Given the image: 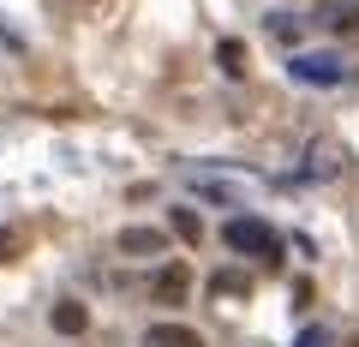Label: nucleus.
I'll return each instance as SVG.
<instances>
[{
    "instance_id": "obj_3",
    "label": "nucleus",
    "mask_w": 359,
    "mask_h": 347,
    "mask_svg": "<svg viewBox=\"0 0 359 347\" xmlns=\"http://www.w3.org/2000/svg\"><path fill=\"white\" fill-rule=\"evenodd\" d=\"M287 72L299 78V84H341V60H335V54H294V66H287Z\"/></svg>"
},
{
    "instance_id": "obj_9",
    "label": "nucleus",
    "mask_w": 359,
    "mask_h": 347,
    "mask_svg": "<svg viewBox=\"0 0 359 347\" xmlns=\"http://www.w3.org/2000/svg\"><path fill=\"white\" fill-rule=\"evenodd\" d=\"M168 228H174L186 245H198V240H204V222H198V210H174V216H168Z\"/></svg>"
},
{
    "instance_id": "obj_2",
    "label": "nucleus",
    "mask_w": 359,
    "mask_h": 347,
    "mask_svg": "<svg viewBox=\"0 0 359 347\" xmlns=\"http://www.w3.org/2000/svg\"><path fill=\"white\" fill-rule=\"evenodd\" d=\"M186 294H192V270H186V264H162V270H156V282H150V299L156 306H186Z\"/></svg>"
},
{
    "instance_id": "obj_6",
    "label": "nucleus",
    "mask_w": 359,
    "mask_h": 347,
    "mask_svg": "<svg viewBox=\"0 0 359 347\" xmlns=\"http://www.w3.org/2000/svg\"><path fill=\"white\" fill-rule=\"evenodd\" d=\"M48 323H54L60 335H84V329H90V311L78 306V299H60V306L48 311Z\"/></svg>"
},
{
    "instance_id": "obj_5",
    "label": "nucleus",
    "mask_w": 359,
    "mask_h": 347,
    "mask_svg": "<svg viewBox=\"0 0 359 347\" xmlns=\"http://www.w3.org/2000/svg\"><path fill=\"white\" fill-rule=\"evenodd\" d=\"M144 347H204V335L192 323H150L144 329Z\"/></svg>"
},
{
    "instance_id": "obj_7",
    "label": "nucleus",
    "mask_w": 359,
    "mask_h": 347,
    "mask_svg": "<svg viewBox=\"0 0 359 347\" xmlns=\"http://www.w3.org/2000/svg\"><path fill=\"white\" fill-rule=\"evenodd\" d=\"M210 294H222V299H245V294H252V275L222 270V275H210Z\"/></svg>"
},
{
    "instance_id": "obj_8",
    "label": "nucleus",
    "mask_w": 359,
    "mask_h": 347,
    "mask_svg": "<svg viewBox=\"0 0 359 347\" xmlns=\"http://www.w3.org/2000/svg\"><path fill=\"white\" fill-rule=\"evenodd\" d=\"M216 60H222V72H228V78H240V72H245V42L222 36V42H216Z\"/></svg>"
},
{
    "instance_id": "obj_4",
    "label": "nucleus",
    "mask_w": 359,
    "mask_h": 347,
    "mask_svg": "<svg viewBox=\"0 0 359 347\" xmlns=\"http://www.w3.org/2000/svg\"><path fill=\"white\" fill-rule=\"evenodd\" d=\"M120 252L126 257H156V252H168V233L162 228H120Z\"/></svg>"
},
{
    "instance_id": "obj_11",
    "label": "nucleus",
    "mask_w": 359,
    "mask_h": 347,
    "mask_svg": "<svg viewBox=\"0 0 359 347\" xmlns=\"http://www.w3.org/2000/svg\"><path fill=\"white\" fill-rule=\"evenodd\" d=\"M323 25L341 36H359V6H335V13H323Z\"/></svg>"
},
{
    "instance_id": "obj_10",
    "label": "nucleus",
    "mask_w": 359,
    "mask_h": 347,
    "mask_svg": "<svg viewBox=\"0 0 359 347\" xmlns=\"http://www.w3.org/2000/svg\"><path fill=\"white\" fill-rule=\"evenodd\" d=\"M311 174H318V180H335V174H341V150H335V144H318V150H311Z\"/></svg>"
},
{
    "instance_id": "obj_12",
    "label": "nucleus",
    "mask_w": 359,
    "mask_h": 347,
    "mask_svg": "<svg viewBox=\"0 0 359 347\" xmlns=\"http://www.w3.org/2000/svg\"><path fill=\"white\" fill-rule=\"evenodd\" d=\"M13 252H25V233H18V228H0V264H13Z\"/></svg>"
},
{
    "instance_id": "obj_1",
    "label": "nucleus",
    "mask_w": 359,
    "mask_h": 347,
    "mask_svg": "<svg viewBox=\"0 0 359 347\" xmlns=\"http://www.w3.org/2000/svg\"><path fill=\"white\" fill-rule=\"evenodd\" d=\"M222 240H228L233 252H245V257H264V264H282V233L269 228V222H252V216H233L228 228H222Z\"/></svg>"
},
{
    "instance_id": "obj_13",
    "label": "nucleus",
    "mask_w": 359,
    "mask_h": 347,
    "mask_svg": "<svg viewBox=\"0 0 359 347\" xmlns=\"http://www.w3.org/2000/svg\"><path fill=\"white\" fill-rule=\"evenodd\" d=\"M299 347H330V335H323V329H306V335H299Z\"/></svg>"
}]
</instances>
